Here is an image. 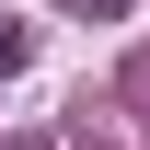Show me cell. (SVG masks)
Wrapping results in <instances>:
<instances>
[{
	"label": "cell",
	"instance_id": "1",
	"mask_svg": "<svg viewBox=\"0 0 150 150\" xmlns=\"http://www.w3.org/2000/svg\"><path fill=\"white\" fill-rule=\"evenodd\" d=\"M12 58H23V35H12V23H0V69H12Z\"/></svg>",
	"mask_w": 150,
	"mask_h": 150
}]
</instances>
